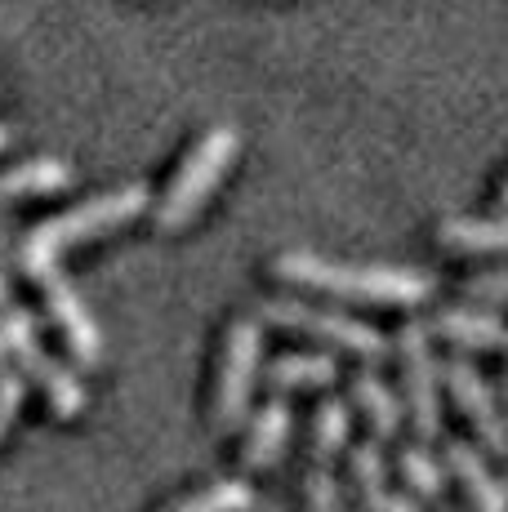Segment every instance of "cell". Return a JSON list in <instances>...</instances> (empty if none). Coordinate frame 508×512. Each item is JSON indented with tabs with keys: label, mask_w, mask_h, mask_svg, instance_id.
<instances>
[{
	"label": "cell",
	"mask_w": 508,
	"mask_h": 512,
	"mask_svg": "<svg viewBox=\"0 0 508 512\" xmlns=\"http://www.w3.org/2000/svg\"><path fill=\"white\" fill-rule=\"evenodd\" d=\"M281 281L304 290L344 294V299H375V303H424L433 299L437 281L415 268H379V263H330L317 254H281L272 263Z\"/></svg>",
	"instance_id": "1"
},
{
	"label": "cell",
	"mask_w": 508,
	"mask_h": 512,
	"mask_svg": "<svg viewBox=\"0 0 508 512\" xmlns=\"http://www.w3.org/2000/svg\"><path fill=\"white\" fill-rule=\"evenodd\" d=\"M152 192L143 183H121L112 192L94 196V201L76 205V210H63V214H50L41 219L36 228L23 232L18 241V254H63L81 241H99V236L125 228L130 219H139L148 210Z\"/></svg>",
	"instance_id": "2"
},
{
	"label": "cell",
	"mask_w": 508,
	"mask_h": 512,
	"mask_svg": "<svg viewBox=\"0 0 508 512\" xmlns=\"http://www.w3.org/2000/svg\"><path fill=\"white\" fill-rule=\"evenodd\" d=\"M237 152H241V134L232 125H214L210 134H201V143L188 152L174 183L156 201V223L161 228H183V223L197 219V210L214 196V187L228 174V165L237 161Z\"/></svg>",
	"instance_id": "3"
},
{
	"label": "cell",
	"mask_w": 508,
	"mask_h": 512,
	"mask_svg": "<svg viewBox=\"0 0 508 512\" xmlns=\"http://www.w3.org/2000/svg\"><path fill=\"white\" fill-rule=\"evenodd\" d=\"M0 334H5L9 357L18 361V370H23L27 379H32L36 388L45 392V401H50L54 415L58 419H76V415H81V406H85L81 379H76L67 366H58L50 352H45L41 330H36L32 312H23L14 299L0 303Z\"/></svg>",
	"instance_id": "4"
},
{
	"label": "cell",
	"mask_w": 508,
	"mask_h": 512,
	"mask_svg": "<svg viewBox=\"0 0 508 512\" xmlns=\"http://www.w3.org/2000/svg\"><path fill=\"white\" fill-rule=\"evenodd\" d=\"M18 268L45 294V308H50L54 326L63 330L72 357L81 361V366H94V361L103 357V330H99V321L90 317V308L81 303V294L72 290V281L63 277L58 254H18Z\"/></svg>",
	"instance_id": "5"
},
{
	"label": "cell",
	"mask_w": 508,
	"mask_h": 512,
	"mask_svg": "<svg viewBox=\"0 0 508 512\" xmlns=\"http://www.w3.org/2000/svg\"><path fill=\"white\" fill-rule=\"evenodd\" d=\"M263 321L281 330H295V334H308L317 343H330V348H344V352H357L366 361H384L393 352L384 330H375L370 321H357V317H344V312H330V308H312V303H299V299H272L263 303Z\"/></svg>",
	"instance_id": "6"
},
{
	"label": "cell",
	"mask_w": 508,
	"mask_h": 512,
	"mask_svg": "<svg viewBox=\"0 0 508 512\" xmlns=\"http://www.w3.org/2000/svg\"><path fill=\"white\" fill-rule=\"evenodd\" d=\"M259 352H263V321L241 317L228 326V348L219 361V379H214V428L232 432L250 410L254 374H259Z\"/></svg>",
	"instance_id": "7"
},
{
	"label": "cell",
	"mask_w": 508,
	"mask_h": 512,
	"mask_svg": "<svg viewBox=\"0 0 508 512\" xmlns=\"http://www.w3.org/2000/svg\"><path fill=\"white\" fill-rule=\"evenodd\" d=\"M397 357H402V374H406V406H410V423L424 441H433L442 432V370L433 361V343L428 330L419 321H406L397 330Z\"/></svg>",
	"instance_id": "8"
},
{
	"label": "cell",
	"mask_w": 508,
	"mask_h": 512,
	"mask_svg": "<svg viewBox=\"0 0 508 512\" xmlns=\"http://www.w3.org/2000/svg\"><path fill=\"white\" fill-rule=\"evenodd\" d=\"M442 379L451 383L455 406L468 415V423L477 428V437L486 441V450H491V455H500V459H508V419H504L500 401H495V392L486 388L482 370H477L473 361L455 357V361H446Z\"/></svg>",
	"instance_id": "9"
},
{
	"label": "cell",
	"mask_w": 508,
	"mask_h": 512,
	"mask_svg": "<svg viewBox=\"0 0 508 512\" xmlns=\"http://www.w3.org/2000/svg\"><path fill=\"white\" fill-rule=\"evenodd\" d=\"M446 464H451V477L464 486L468 504L477 512H508V481L495 477L468 441H451L446 446Z\"/></svg>",
	"instance_id": "10"
},
{
	"label": "cell",
	"mask_w": 508,
	"mask_h": 512,
	"mask_svg": "<svg viewBox=\"0 0 508 512\" xmlns=\"http://www.w3.org/2000/svg\"><path fill=\"white\" fill-rule=\"evenodd\" d=\"M433 330L442 334L446 343H459V348H473V352H508V321L500 317H486V312L473 308H451L433 321Z\"/></svg>",
	"instance_id": "11"
},
{
	"label": "cell",
	"mask_w": 508,
	"mask_h": 512,
	"mask_svg": "<svg viewBox=\"0 0 508 512\" xmlns=\"http://www.w3.org/2000/svg\"><path fill=\"white\" fill-rule=\"evenodd\" d=\"M286 437H290V406L286 397H268L254 415L250 432H246V468H272L286 450Z\"/></svg>",
	"instance_id": "12"
},
{
	"label": "cell",
	"mask_w": 508,
	"mask_h": 512,
	"mask_svg": "<svg viewBox=\"0 0 508 512\" xmlns=\"http://www.w3.org/2000/svg\"><path fill=\"white\" fill-rule=\"evenodd\" d=\"M67 183H72V165L54 161V156H36V161H23L0 174V205L23 201V196L58 192V187H67Z\"/></svg>",
	"instance_id": "13"
},
{
	"label": "cell",
	"mask_w": 508,
	"mask_h": 512,
	"mask_svg": "<svg viewBox=\"0 0 508 512\" xmlns=\"http://www.w3.org/2000/svg\"><path fill=\"white\" fill-rule=\"evenodd\" d=\"M339 379V366L330 352H286L268 366V383L277 392H295V388H330Z\"/></svg>",
	"instance_id": "14"
},
{
	"label": "cell",
	"mask_w": 508,
	"mask_h": 512,
	"mask_svg": "<svg viewBox=\"0 0 508 512\" xmlns=\"http://www.w3.org/2000/svg\"><path fill=\"white\" fill-rule=\"evenodd\" d=\"M353 401L366 410V419H370V428H375L379 441H393L397 432H402V401L393 397V388H388L375 370L353 374Z\"/></svg>",
	"instance_id": "15"
},
{
	"label": "cell",
	"mask_w": 508,
	"mask_h": 512,
	"mask_svg": "<svg viewBox=\"0 0 508 512\" xmlns=\"http://www.w3.org/2000/svg\"><path fill=\"white\" fill-rule=\"evenodd\" d=\"M437 241L459 254H508V219H446Z\"/></svg>",
	"instance_id": "16"
},
{
	"label": "cell",
	"mask_w": 508,
	"mask_h": 512,
	"mask_svg": "<svg viewBox=\"0 0 508 512\" xmlns=\"http://www.w3.org/2000/svg\"><path fill=\"white\" fill-rule=\"evenodd\" d=\"M348 468H353L357 512H384L393 490H388V464H384V455H379L375 441H361V446H353Z\"/></svg>",
	"instance_id": "17"
},
{
	"label": "cell",
	"mask_w": 508,
	"mask_h": 512,
	"mask_svg": "<svg viewBox=\"0 0 508 512\" xmlns=\"http://www.w3.org/2000/svg\"><path fill=\"white\" fill-rule=\"evenodd\" d=\"M348 437H353V410H348V401L330 397L317 406V415H312V464H335L339 455H344Z\"/></svg>",
	"instance_id": "18"
},
{
	"label": "cell",
	"mask_w": 508,
	"mask_h": 512,
	"mask_svg": "<svg viewBox=\"0 0 508 512\" xmlns=\"http://www.w3.org/2000/svg\"><path fill=\"white\" fill-rule=\"evenodd\" d=\"M250 508H254L250 481L228 477V481H214V486H205L201 495L179 499V504L165 508V512H250Z\"/></svg>",
	"instance_id": "19"
},
{
	"label": "cell",
	"mask_w": 508,
	"mask_h": 512,
	"mask_svg": "<svg viewBox=\"0 0 508 512\" xmlns=\"http://www.w3.org/2000/svg\"><path fill=\"white\" fill-rule=\"evenodd\" d=\"M397 468H402L406 486L415 490V499H428V504H442V490H446L442 464H437V459L428 455L424 446H406V450H402V459H397Z\"/></svg>",
	"instance_id": "20"
},
{
	"label": "cell",
	"mask_w": 508,
	"mask_h": 512,
	"mask_svg": "<svg viewBox=\"0 0 508 512\" xmlns=\"http://www.w3.org/2000/svg\"><path fill=\"white\" fill-rule=\"evenodd\" d=\"M304 504L308 512H339V486L330 464H312V472L304 477Z\"/></svg>",
	"instance_id": "21"
},
{
	"label": "cell",
	"mask_w": 508,
	"mask_h": 512,
	"mask_svg": "<svg viewBox=\"0 0 508 512\" xmlns=\"http://www.w3.org/2000/svg\"><path fill=\"white\" fill-rule=\"evenodd\" d=\"M23 401H27V374L14 370V366H5V370H0V437H5L9 423L18 419Z\"/></svg>",
	"instance_id": "22"
},
{
	"label": "cell",
	"mask_w": 508,
	"mask_h": 512,
	"mask_svg": "<svg viewBox=\"0 0 508 512\" xmlns=\"http://www.w3.org/2000/svg\"><path fill=\"white\" fill-rule=\"evenodd\" d=\"M464 299L473 303H508V268H491V272H473L464 277Z\"/></svg>",
	"instance_id": "23"
},
{
	"label": "cell",
	"mask_w": 508,
	"mask_h": 512,
	"mask_svg": "<svg viewBox=\"0 0 508 512\" xmlns=\"http://www.w3.org/2000/svg\"><path fill=\"white\" fill-rule=\"evenodd\" d=\"M384 512H419V504L410 495H388V508Z\"/></svg>",
	"instance_id": "24"
},
{
	"label": "cell",
	"mask_w": 508,
	"mask_h": 512,
	"mask_svg": "<svg viewBox=\"0 0 508 512\" xmlns=\"http://www.w3.org/2000/svg\"><path fill=\"white\" fill-rule=\"evenodd\" d=\"M9 366V343H5V334H0V370Z\"/></svg>",
	"instance_id": "25"
},
{
	"label": "cell",
	"mask_w": 508,
	"mask_h": 512,
	"mask_svg": "<svg viewBox=\"0 0 508 512\" xmlns=\"http://www.w3.org/2000/svg\"><path fill=\"white\" fill-rule=\"evenodd\" d=\"M9 139H14V134H9V125H0V152L9 147Z\"/></svg>",
	"instance_id": "26"
},
{
	"label": "cell",
	"mask_w": 508,
	"mask_h": 512,
	"mask_svg": "<svg viewBox=\"0 0 508 512\" xmlns=\"http://www.w3.org/2000/svg\"><path fill=\"white\" fill-rule=\"evenodd\" d=\"M500 205H504V210H508V183L500 187Z\"/></svg>",
	"instance_id": "27"
},
{
	"label": "cell",
	"mask_w": 508,
	"mask_h": 512,
	"mask_svg": "<svg viewBox=\"0 0 508 512\" xmlns=\"http://www.w3.org/2000/svg\"><path fill=\"white\" fill-rule=\"evenodd\" d=\"M437 512H459V508H451V504H446V499H442V504H437Z\"/></svg>",
	"instance_id": "28"
},
{
	"label": "cell",
	"mask_w": 508,
	"mask_h": 512,
	"mask_svg": "<svg viewBox=\"0 0 508 512\" xmlns=\"http://www.w3.org/2000/svg\"><path fill=\"white\" fill-rule=\"evenodd\" d=\"M259 512H281V504H263Z\"/></svg>",
	"instance_id": "29"
},
{
	"label": "cell",
	"mask_w": 508,
	"mask_h": 512,
	"mask_svg": "<svg viewBox=\"0 0 508 512\" xmlns=\"http://www.w3.org/2000/svg\"><path fill=\"white\" fill-rule=\"evenodd\" d=\"M504 392H508V366H504Z\"/></svg>",
	"instance_id": "30"
}]
</instances>
